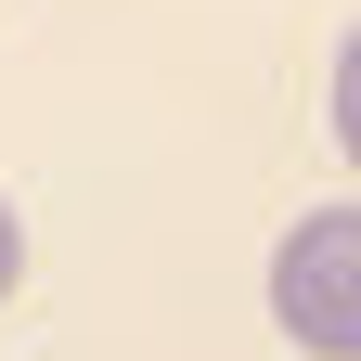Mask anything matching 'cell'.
I'll return each instance as SVG.
<instances>
[{
  "mask_svg": "<svg viewBox=\"0 0 361 361\" xmlns=\"http://www.w3.org/2000/svg\"><path fill=\"white\" fill-rule=\"evenodd\" d=\"M271 323L310 361H361V207H310L271 245Z\"/></svg>",
  "mask_w": 361,
  "mask_h": 361,
  "instance_id": "cell-1",
  "label": "cell"
},
{
  "mask_svg": "<svg viewBox=\"0 0 361 361\" xmlns=\"http://www.w3.org/2000/svg\"><path fill=\"white\" fill-rule=\"evenodd\" d=\"M26 284V219H13V194H0V297Z\"/></svg>",
  "mask_w": 361,
  "mask_h": 361,
  "instance_id": "cell-3",
  "label": "cell"
},
{
  "mask_svg": "<svg viewBox=\"0 0 361 361\" xmlns=\"http://www.w3.org/2000/svg\"><path fill=\"white\" fill-rule=\"evenodd\" d=\"M336 142H348V168H361V26L336 39Z\"/></svg>",
  "mask_w": 361,
  "mask_h": 361,
  "instance_id": "cell-2",
  "label": "cell"
}]
</instances>
